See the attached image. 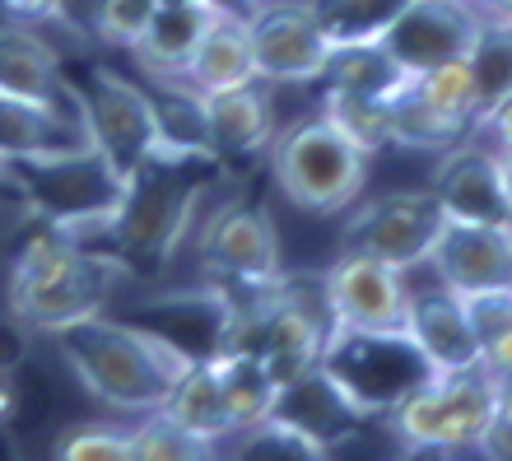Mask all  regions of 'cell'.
<instances>
[{"label": "cell", "mask_w": 512, "mask_h": 461, "mask_svg": "<svg viewBox=\"0 0 512 461\" xmlns=\"http://www.w3.org/2000/svg\"><path fill=\"white\" fill-rule=\"evenodd\" d=\"M52 340L84 392L108 410H122V415L159 410L173 392V382L182 378V368L191 364L159 331H149L131 317L126 322L108 317V312H94V317L66 326Z\"/></svg>", "instance_id": "1"}, {"label": "cell", "mask_w": 512, "mask_h": 461, "mask_svg": "<svg viewBox=\"0 0 512 461\" xmlns=\"http://www.w3.org/2000/svg\"><path fill=\"white\" fill-rule=\"evenodd\" d=\"M215 163V150H196V145H159L145 163H135L126 173L122 201L103 229L108 252H117L126 266H159L173 257V247L191 233Z\"/></svg>", "instance_id": "2"}, {"label": "cell", "mask_w": 512, "mask_h": 461, "mask_svg": "<svg viewBox=\"0 0 512 461\" xmlns=\"http://www.w3.org/2000/svg\"><path fill=\"white\" fill-rule=\"evenodd\" d=\"M131 266L117 252L80 243L70 233H42L19 252L10 271V312L24 331L56 336L112 303Z\"/></svg>", "instance_id": "3"}, {"label": "cell", "mask_w": 512, "mask_h": 461, "mask_svg": "<svg viewBox=\"0 0 512 461\" xmlns=\"http://www.w3.org/2000/svg\"><path fill=\"white\" fill-rule=\"evenodd\" d=\"M0 187L19 191L28 210H38L56 233L80 238V233L94 229L103 238L112 210L122 201L126 177L94 145H61V150L0 159Z\"/></svg>", "instance_id": "4"}, {"label": "cell", "mask_w": 512, "mask_h": 461, "mask_svg": "<svg viewBox=\"0 0 512 461\" xmlns=\"http://www.w3.org/2000/svg\"><path fill=\"white\" fill-rule=\"evenodd\" d=\"M322 373L373 420L419 392L433 378V364L405 326H331Z\"/></svg>", "instance_id": "5"}, {"label": "cell", "mask_w": 512, "mask_h": 461, "mask_svg": "<svg viewBox=\"0 0 512 461\" xmlns=\"http://www.w3.org/2000/svg\"><path fill=\"white\" fill-rule=\"evenodd\" d=\"M275 187L308 215H340L359 201L368 182V154L340 136L326 117H303L270 140Z\"/></svg>", "instance_id": "6"}, {"label": "cell", "mask_w": 512, "mask_h": 461, "mask_svg": "<svg viewBox=\"0 0 512 461\" xmlns=\"http://www.w3.org/2000/svg\"><path fill=\"white\" fill-rule=\"evenodd\" d=\"M494 387L480 364L433 373L419 392H410L391 410V424L410 452H457L475 448L485 424L494 420Z\"/></svg>", "instance_id": "7"}, {"label": "cell", "mask_w": 512, "mask_h": 461, "mask_svg": "<svg viewBox=\"0 0 512 461\" xmlns=\"http://www.w3.org/2000/svg\"><path fill=\"white\" fill-rule=\"evenodd\" d=\"M75 98H80V117H84V131H89V145L108 154L112 168L122 177L163 145L154 94H145L140 84L122 80L117 70L94 66L89 70V84H75Z\"/></svg>", "instance_id": "8"}, {"label": "cell", "mask_w": 512, "mask_h": 461, "mask_svg": "<svg viewBox=\"0 0 512 461\" xmlns=\"http://www.w3.org/2000/svg\"><path fill=\"white\" fill-rule=\"evenodd\" d=\"M201 261L219 280V294L229 303L252 299L261 285L280 275V238L275 219L261 205L229 201L201 224Z\"/></svg>", "instance_id": "9"}, {"label": "cell", "mask_w": 512, "mask_h": 461, "mask_svg": "<svg viewBox=\"0 0 512 461\" xmlns=\"http://www.w3.org/2000/svg\"><path fill=\"white\" fill-rule=\"evenodd\" d=\"M443 219L447 215L433 201V191H387V196H373L359 210H350L345 252H364L396 271H415V266H429Z\"/></svg>", "instance_id": "10"}, {"label": "cell", "mask_w": 512, "mask_h": 461, "mask_svg": "<svg viewBox=\"0 0 512 461\" xmlns=\"http://www.w3.org/2000/svg\"><path fill=\"white\" fill-rule=\"evenodd\" d=\"M247 38H252L256 80H266V84L322 80L326 61L336 52V42L326 38L317 10L303 5V0L256 5V10L247 14Z\"/></svg>", "instance_id": "11"}, {"label": "cell", "mask_w": 512, "mask_h": 461, "mask_svg": "<svg viewBox=\"0 0 512 461\" xmlns=\"http://www.w3.org/2000/svg\"><path fill=\"white\" fill-rule=\"evenodd\" d=\"M480 24H485V10L475 0H410L378 42L410 75H419L443 61H461L471 52Z\"/></svg>", "instance_id": "12"}, {"label": "cell", "mask_w": 512, "mask_h": 461, "mask_svg": "<svg viewBox=\"0 0 512 461\" xmlns=\"http://www.w3.org/2000/svg\"><path fill=\"white\" fill-rule=\"evenodd\" d=\"M433 275L457 294L512 285V224L443 219V233L429 252Z\"/></svg>", "instance_id": "13"}, {"label": "cell", "mask_w": 512, "mask_h": 461, "mask_svg": "<svg viewBox=\"0 0 512 461\" xmlns=\"http://www.w3.org/2000/svg\"><path fill=\"white\" fill-rule=\"evenodd\" d=\"M326 303L336 326H405V271L364 252H340V261L322 275Z\"/></svg>", "instance_id": "14"}, {"label": "cell", "mask_w": 512, "mask_h": 461, "mask_svg": "<svg viewBox=\"0 0 512 461\" xmlns=\"http://www.w3.org/2000/svg\"><path fill=\"white\" fill-rule=\"evenodd\" d=\"M433 201L443 205L447 219H475V224H512L508 196L499 177V150H489L485 140H457L443 150V163L433 173Z\"/></svg>", "instance_id": "15"}, {"label": "cell", "mask_w": 512, "mask_h": 461, "mask_svg": "<svg viewBox=\"0 0 512 461\" xmlns=\"http://www.w3.org/2000/svg\"><path fill=\"white\" fill-rule=\"evenodd\" d=\"M270 420L289 424V429H294V434L303 438L317 457H331L340 443H350L354 429H359L368 415L354 406L350 396L340 392L336 382L322 373V364H317V368H308L303 378L284 382L280 396H275Z\"/></svg>", "instance_id": "16"}, {"label": "cell", "mask_w": 512, "mask_h": 461, "mask_svg": "<svg viewBox=\"0 0 512 461\" xmlns=\"http://www.w3.org/2000/svg\"><path fill=\"white\" fill-rule=\"evenodd\" d=\"M405 331L415 336V345L424 350L433 373L480 364V336L471 326V312H466L457 289H447L443 280L429 289H410V299H405Z\"/></svg>", "instance_id": "17"}, {"label": "cell", "mask_w": 512, "mask_h": 461, "mask_svg": "<svg viewBox=\"0 0 512 461\" xmlns=\"http://www.w3.org/2000/svg\"><path fill=\"white\" fill-rule=\"evenodd\" d=\"M0 94L42 103V108L80 112L75 84L61 75L52 42L33 33V24H0Z\"/></svg>", "instance_id": "18"}, {"label": "cell", "mask_w": 512, "mask_h": 461, "mask_svg": "<svg viewBox=\"0 0 512 461\" xmlns=\"http://www.w3.org/2000/svg\"><path fill=\"white\" fill-rule=\"evenodd\" d=\"M270 89L266 80H247L219 94H201V117L210 150L219 159H238V154H266L275 140V117H270Z\"/></svg>", "instance_id": "19"}, {"label": "cell", "mask_w": 512, "mask_h": 461, "mask_svg": "<svg viewBox=\"0 0 512 461\" xmlns=\"http://www.w3.org/2000/svg\"><path fill=\"white\" fill-rule=\"evenodd\" d=\"M219 10L224 5H215V0H159L140 42L131 47V56L140 61L149 80H173L191 61V52L201 47L205 28L215 24Z\"/></svg>", "instance_id": "20"}, {"label": "cell", "mask_w": 512, "mask_h": 461, "mask_svg": "<svg viewBox=\"0 0 512 461\" xmlns=\"http://www.w3.org/2000/svg\"><path fill=\"white\" fill-rule=\"evenodd\" d=\"M247 80H256L247 14L219 10L215 24L205 28L201 47H196L187 66L173 75V84L191 89V94H219V89H233V84H247Z\"/></svg>", "instance_id": "21"}, {"label": "cell", "mask_w": 512, "mask_h": 461, "mask_svg": "<svg viewBox=\"0 0 512 461\" xmlns=\"http://www.w3.org/2000/svg\"><path fill=\"white\" fill-rule=\"evenodd\" d=\"M61 145H89L80 112L42 108V103L0 94V159L33 150H61Z\"/></svg>", "instance_id": "22"}, {"label": "cell", "mask_w": 512, "mask_h": 461, "mask_svg": "<svg viewBox=\"0 0 512 461\" xmlns=\"http://www.w3.org/2000/svg\"><path fill=\"white\" fill-rule=\"evenodd\" d=\"M210 368H215L224 406H229L233 434H247V429H256V424L270 420L275 396H280V382L270 378L266 364H261L252 350H243V345H224V350L210 359Z\"/></svg>", "instance_id": "23"}, {"label": "cell", "mask_w": 512, "mask_h": 461, "mask_svg": "<svg viewBox=\"0 0 512 461\" xmlns=\"http://www.w3.org/2000/svg\"><path fill=\"white\" fill-rule=\"evenodd\" d=\"M387 117H391V145L401 150H452L457 140L471 136V122H461L452 112H443L424 89L415 84V75L387 98Z\"/></svg>", "instance_id": "24"}, {"label": "cell", "mask_w": 512, "mask_h": 461, "mask_svg": "<svg viewBox=\"0 0 512 461\" xmlns=\"http://www.w3.org/2000/svg\"><path fill=\"white\" fill-rule=\"evenodd\" d=\"M159 410L168 415V420L182 424L187 434L205 438V443H224V438H233L229 406H224V392H219V378H215V368H210V359H191Z\"/></svg>", "instance_id": "25"}, {"label": "cell", "mask_w": 512, "mask_h": 461, "mask_svg": "<svg viewBox=\"0 0 512 461\" xmlns=\"http://www.w3.org/2000/svg\"><path fill=\"white\" fill-rule=\"evenodd\" d=\"M322 80L331 89H354V94H373V98H391L410 80V70L382 47V42H345L331 52Z\"/></svg>", "instance_id": "26"}, {"label": "cell", "mask_w": 512, "mask_h": 461, "mask_svg": "<svg viewBox=\"0 0 512 461\" xmlns=\"http://www.w3.org/2000/svg\"><path fill=\"white\" fill-rule=\"evenodd\" d=\"M322 117L336 126V131L350 140V145H359L368 159L391 145L387 98L354 94V89H331V84H326V108H322Z\"/></svg>", "instance_id": "27"}, {"label": "cell", "mask_w": 512, "mask_h": 461, "mask_svg": "<svg viewBox=\"0 0 512 461\" xmlns=\"http://www.w3.org/2000/svg\"><path fill=\"white\" fill-rule=\"evenodd\" d=\"M466 66H471L475 89H480V112L512 94V19L485 14V24L466 52Z\"/></svg>", "instance_id": "28"}, {"label": "cell", "mask_w": 512, "mask_h": 461, "mask_svg": "<svg viewBox=\"0 0 512 461\" xmlns=\"http://www.w3.org/2000/svg\"><path fill=\"white\" fill-rule=\"evenodd\" d=\"M405 5L410 0H312L326 38L336 47H345V42H378Z\"/></svg>", "instance_id": "29"}, {"label": "cell", "mask_w": 512, "mask_h": 461, "mask_svg": "<svg viewBox=\"0 0 512 461\" xmlns=\"http://www.w3.org/2000/svg\"><path fill=\"white\" fill-rule=\"evenodd\" d=\"M196 457H215V443L187 434L163 410H149L145 424L131 429V461H196Z\"/></svg>", "instance_id": "30"}, {"label": "cell", "mask_w": 512, "mask_h": 461, "mask_svg": "<svg viewBox=\"0 0 512 461\" xmlns=\"http://www.w3.org/2000/svg\"><path fill=\"white\" fill-rule=\"evenodd\" d=\"M415 84L443 112H452V117L475 126V117H480V89H475V75H471V66H466V56H461V61H443V66H433V70H419Z\"/></svg>", "instance_id": "31"}, {"label": "cell", "mask_w": 512, "mask_h": 461, "mask_svg": "<svg viewBox=\"0 0 512 461\" xmlns=\"http://www.w3.org/2000/svg\"><path fill=\"white\" fill-rule=\"evenodd\" d=\"M61 461H131V434L112 424H75L56 438Z\"/></svg>", "instance_id": "32"}, {"label": "cell", "mask_w": 512, "mask_h": 461, "mask_svg": "<svg viewBox=\"0 0 512 461\" xmlns=\"http://www.w3.org/2000/svg\"><path fill=\"white\" fill-rule=\"evenodd\" d=\"M159 0H98L94 5V33L112 47H126L131 52L140 33H145L149 14H154Z\"/></svg>", "instance_id": "33"}, {"label": "cell", "mask_w": 512, "mask_h": 461, "mask_svg": "<svg viewBox=\"0 0 512 461\" xmlns=\"http://www.w3.org/2000/svg\"><path fill=\"white\" fill-rule=\"evenodd\" d=\"M475 140H485L489 150H512V94L499 98L494 108H485L471 126Z\"/></svg>", "instance_id": "34"}, {"label": "cell", "mask_w": 512, "mask_h": 461, "mask_svg": "<svg viewBox=\"0 0 512 461\" xmlns=\"http://www.w3.org/2000/svg\"><path fill=\"white\" fill-rule=\"evenodd\" d=\"M480 368H485L494 382L512 378V326H503V331L480 340Z\"/></svg>", "instance_id": "35"}, {"label": "cell", "mask_w": 512, "mask_h": 461, "mask_svg": "<svg viewBox=\"0 0 512 461\" xmlns=\"http://www.w3.org/2000/svg\"><path fill=\"white\" fill-rule=\"evenodd\" d=\"M0 10L10 14L14 24H42L66 10V0H0Z\"/></svg>", "instance_id": "36"}, {"label": "cell", "mask_w": 512, "mask_h": 461, "mask_svg": "<svg viewBox=\"0 0 512 461\" xmlns=\"http://www.w3.org/2000/svg\"><path fill=\"white\" fill-rule=\"evenodd\" d=\"M475 452L512 461V424L503 420V415H494V420L485 424V434H480V443H475Z\"/></svg>", "instance_id": "37"}, {"label": "cell", "mask_w": 512, "mask_h": 461, "mask_svg": "<svg viewBox=\"0 0 512 461\" xmlns=\"http://www.w3.org/2000/svg\"><path fill=\"white\" fill-rule=\"evenodd\" d=\"M14 406H19V392H14V373L0 364V429L14 420Z\"/></svg>", "instance_id": "38"}, {"label": "cell", "mask_w": 512, "mask_h": 461, "mask_svg": "<svg viewBox=\"0 0 512 461\" xmlns=\"http://www.w3.org/2000/svg\"><path fill=\"white\" fill-rule=\"evenodd\" d=\"M494 415L512 424V378H499V387H494Z\"/></svg>", "instance_id": "39"}, {"label": "cell", "mask_w": 512, "mask_h": 461, "mask_svg": "<svg viewBox=\"0 0 512 461\" xmlns=\"http://www.w3.org/2000/svg\"><path fill=\"white\" fill-rule=\"evenodd\" d=\"M499 177H503V196H508V210H512V150H499Z\"/></svg>", "instance_id": "40"}, {"label": "cell", "mask_w": 512, "mask_h": 461, "mask_svg": "<svg viewBox=\"0 0 512 461\" xmlns=\"http://www.w3.org/2000/svg\"><path fill=\"white\" fill-rule=\"evenodd\" d=\"M485 14H494V19H512V0H475Z\"/></svg>", "instance_id": "41"}]
</instances>
